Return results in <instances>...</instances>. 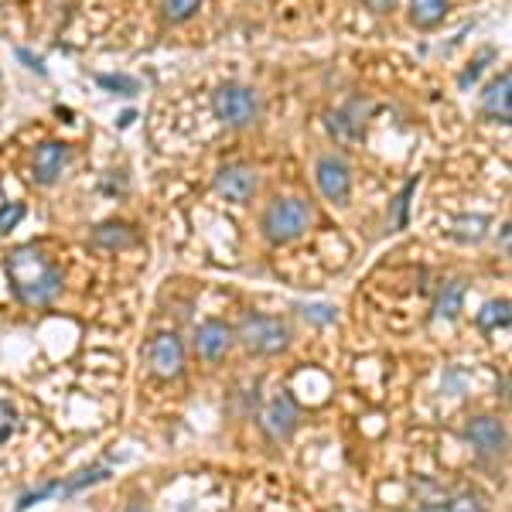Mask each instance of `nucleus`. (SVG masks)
<instances>
[{"label":"nucleus","instance_id":"10","mask_svg":"<svg viewBox=\"0 0 512 512\" xmlns=\"http://www.w3.org/2000/svg\"><path fill=\"white\" fill-rule=\"evenodd\" d=\"M65 164H69V144H62V140H45L35 151V158H31V178H35V185L48 188L62 178Z\"/></svg>","mask_w":512,"mask_h":512},{"label":"nucleus","instance_id":"5","mask_svg":"<svg viewBox=\"0 0 512 512\" xmlns=\"http://www.w3.org/2000/svg\"><path fill=\"white\" fill-rule=\"evenodd\" d=\"M461 437L475 448V454L482 458H502L509 448V434H506V424L499 417H489V414H478V417H468L465 427H461Z\"/></svg>","mask_w":512,"mask_h":512},{"label":"nucleus","instance_id":"7","mask_svg":"<svg viewBox=\"0 0 512 512\" xmlns=\"http://www.w3.org/2000/svg\"><path fill=\"white\" fill-rule=\"evenodd\" d=\"M147 359H151V369L154 376L161 379H178L185 373V345L175 332H161L151 338L147 345Z\"/></svg>","mask_w":512,"mask_h":512},{"label":"nucleus","instance_id":"19","mask_svg":"<svg viewBox=\"0 0 512 512\" xmlns=\"http://www.w3.org/2000/svg\"><path fill=\"white\" fill-rule=\"evenodd\" d=\"M414 512H485L482 502L475 495H454L448 502H437V506H420Z\"/></svg>","mask_w":512,"mask_h":512},{"label":"nucleus","instance_id":"12","mask_svg":"<svg viewBox=\"0 0 512 512\" xmlns=\"http://www.w3.org/2000/svg\"><path fill=\"white\" fill-rule=\"evenodd\" d=\"M509 93H512V76L509 72H499L482 93V113L489 117L492 123H502L509 127L512 123V103H509Z\"/></svg>","mask_w":512,"mask_h":512},{"label":"nucleus","instance_id":"27","mask_svg":"<svg viewBox=\"0 0 512 512\" xmlns=\"http://www.w3.org/2000/svg\"><path fill=\"white\" fill-rule=\"evenodd\" d=\"M502 250L509 253V226H502Z\"/></svg>","mask_w":512,"mask_h":512},{"label":"nucleus","instance_id":"6","mask_svg":"<svg viewBox=\"0 0 512 512\" xmlns=\"http://www.w3.org/2000/svg\"><path fill=\"white\" fill-rule=\"evenodd\" d=\"M212 188H216V195L226 198V202L246 205V202H253L256 188H260V178H256V171L250 164H226V168L216 171Z\"/></svg>","mask_w":512,"mask_h":512},{"label":"nucleus","instance_id":"23","mask_svg":"<svg viewBox=\"0 0 512 512\" xmlns=\"http://www.w3.org/2000/svg\"><path fill=\"white\" fill-rule=\"evenodd\" d=\"M14 431H18V410L0 400V444H4L7 437H14Z\"/></svg>","mask_w":512,"mask_h":512},{"label":"nucleus","instance_id":"25","mask_svg":"<svg viewBox=\"0 0 512 512\" xmlns=\"http://www.w3.org/2000/svg\"><path fill=\"white\" fill-rule=\"evenodd\" d=\"M454 226H458L461 239H482V229L489 226V222H485L482 216H475V219H458Z\"/></svg>","mask_w":512,"mask_h":512},{"label":"nucleus","instance_id":"11","mask_svg":"<svg viewBox=\"0 0 512 512\" xmlns=\"http://www.w3.org/2000/svg\"><path fill=\"white\" fill-rule=\"evenodd\" d=\"M233 342H236V332L219 318H209L195 328V352L209 362H219L222 355L233 349Z\"/></svg>","mask_w":512,"mask_h":512},{"label":"nucleus","instance_id":"15","mask_svg":"<svg viewBox=\"0 0 512 512\" xmlns=\"http://www.w3.org/2000/svg\"><path fill=\"white\" fill-rule=\"evenodd\" d=\"M448 14V0H410V21L417 28H434Z\"/></svg>","mask_w":512,"mask_h":512},{"label":"nucleus","instance_id":"14","mask_svg":"<svg viewBox=\"0 0 512 512\" xmlns=\"http://www.w3.org/2000/svg\"><path fill=\"white\" fill-rule=\"evenodd\" d=\"M106 478H110V465L86 468V472L72 475L69 482H52V495H59V499H69V495H79L82 489H93V485L106 482Z\"/></svg>","mask_w":512,"mask_h":512},{"label":"nucleus","instance_id":"1","mask_svg":"<svg viewBox=\"0 0 512 512\" xmlns=\"http://www.w3.org/2000/svg\"><path fill=\"white\" fill-rule=\"evenodd\" d=\"M4 274L24 308H45L62 294V270L35 246H18L7 253Z\"/></svg>","mask_w":512,"mask_h":512},{"label":"nucleus","instance_id":"4","mask_svg":"<svg viewBox=\"0 0 512 512\" xmlns=\"http://www.w3.org/2000/svg\"><path fill=\"white\" fill-rule=\"evenodd\" d=\"M236 338L250 355H280L291 345V328L274 315H246Z\"/></svg>","mask_w":512,"mask_h":512},{"label":"nucleus","instance_id":"28","mask_svg":"<svg viewBox=\"0 0 512 512\" xmlns=\"http://www.w3.org/2000/svg\"><path fill=\"white\" fill-rule=\"evenodd\" d=\"M127 512H147V509H144V506H140V502H134V506H130Z\"/></svg>","mask_w":512,"mask_h":512},{"label":"nucleus","instance_id":"17","mask_svg":"<svg viewBox=\"0 0 512 512\" xmlns=\"http://www.w3.org/2000/svg\"><path fill=\"white\" fill-rule=\"evenodd\" d=\"M475 321H478V328H482V332H499V328H509V321H512L509 301H489L482 311H478Z\"/></svg>","mask_w":512,"mask_h":512},{"label":"nucleus","instance_id":"13","mask_svg":"<svg viewBox=\"0 0 512 512\" xmlns=\"http://www.w3.org/2000/svg\"><path fill=\"white\" fill-rule=\"evenodd\" d=\"M465 291L468 284L461 277H451L437 287V297H434V318H444V321H454L461 315V304H465Z\"/></svg>","mask_w":512,"mask_h":512},{"label":"nucleus","instance_id":"9","mask_svg":"<svg viewBox=\"0 0 512 512\" xmlns=\"http://www.w3.org/2000/svg\"><path fill=\"white\" fill-rule=\"evenodd\" d=\"M297 420H301V414H297V403L287 393H280L267 403V410L260 414V431L267 434V441L280 444L297 431Z\"/></svg>","mask_w":512,"mask_h":512},{"label":"nucleus","instance_id":"2","mask_svg":"<svg viewBox=\"0 0 512 512\" xmlns=\"http://www.w3.org/2000/svg\"><path fill=\"white\" fill-rule=\"evenodd\" d=\"M311 222H315V209H311L308 198L284 195V198H274V202L263 209L260 229L274 246H284V243H294V239H301L308 233Z\"/></svg>","mask_w":512,"mask_h":512},{"label":"nucleus","instance_id":"8","mask_svg":"<svg viewBox=\"0 0 512 512\" xmlns=\"http://www.w3.org/2000/svg\"><path fill=\"white\" fill-rule=\"evenodd\" d=\"M315 178H318V188L328 202L335 205H345L349 202V192H352V171L338 154H325L318 158V168H315Z\"/></svg>","mask_w":512,"mask_h":512},{"label":"nucleus","instance_id":"22","mask_svg":"<svg viewBox=\"0 0 512 512\" xmlns=\"http://www.w3.org/2000/svg\"><path fill=\"white\" fill-rule=\"evenodd\" d=\"M297 311H301V315L308 318V321H315V325H332V321H335V308H332V304H301Z\"/></svg>","mask_w":512,"mask_h":512},{"label":"nucleus","instance_id":"3","mask_svg":"<svg viewBox=\"0 0 512 512\" xmlns=\"http://www.w3.org/2000/svg\"><path fill=\"white\" fill-rule=\"evenodd\" d=\"M212 113L226 127L243 130L260 117V96L250 86H243V82H222L216 93H212Z\"/></svg>","mask_w":512,"mask_h":512},{"label":"nucleus","instance_id":"20","mask_svg":"<svg viewBox=\"0 0 512 512\" xmlns=\"http://www.w3.org/2000/svg\"><path fill=\"white\" fill-rule=\"evenodd\" d=\"M96 82L103 89H110V93H117V96H134L140 89V82L134 76H96Z\"/></svg>","mask_w":512,"mask_h":512},{"label":"nucleus","instance_id":"26","mask_svg":"<svg viewBox=\"0 0 512 512\" xmlns=\"http://www.w3.org/2000/svg\"><path fill=\"white\" fill-rule=\"evenodd\" d=\"M18 59H21L24 65H28V69H35L38 76H45V65H41V59H38V55H31L28 48H18Z\"/></svg>","mask_w":512,"mask_h":512},{"label":"nucleus","instance_id":"24","mask_svg":"<svg viewBox=\"0 0 512 512\" xmlns=\"http://www.w3.org/2000/svg\"><path fill=\"white\" fill-rule=\"evenodd\" d=\"M21 219H24V205L21 202L4 205V209H0V233H11Z\"/></svg>","mask_w":512,"mask_h":512},{"label":"nucleus","instance_id":"21","mask_svg":"<svg viewBox=\"0 0 512 512\" xmlns=\"http://www.w3.org/2000/svg\"><path fill=\"white\" fill-rule=\"evenodd\" d=\"M417 192V181H410L393 202V229H407V205H410V195Z\"/></svg>","mask_w":512,"mask_h":512},{"label":"nucleus","instance_id":"16","mask_svg":"<svg viewBox=\"0 0 512 512\" xmlns=\"http://www.w3.org/2000/svg\"><path fill=\"white\" fill-rule=\"evenodd\" d=\"M134 229L123 226V222H106V226H99L93 233V243L96 246H106V250H120V246H130L134 243Z\"/></svg>","mask_w":512,"mask_h":512},{"label":"nucleus","instance_id":"18","mask_svg":"<svg viewBox=\"0 0 512 512\" xmlns=\"http://www.w3.org/2000/svg\"><path fill=\"white\" fill-rule=\"evenodd\" d=\"M202 11V0H161V21L164 24H185Z\"/></svg>","mask_w":512,"mask_h":512}]
</instances>
